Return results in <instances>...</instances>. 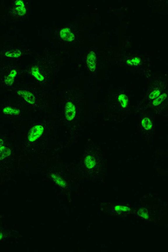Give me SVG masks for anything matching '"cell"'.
Listing matches in <instances>:
<instances>
[{
	"label": "cell",
	"mask_w": 168,
	"mask_h": 252,
	"mask_svg": "<svg viewBox=\"0 0 168 252\" xmlns=\"http://www.w3.org/2000/svg\"><path fill=\"white\" fill-rule=\"evenodd\" d=\"M31 72L34 77L38 80L42 81L44 80L43 76L39 72L38 68L35 67H33L31 69Z\"/></svg>",
	"instance_id": "obj_10"
},
{
	"label": "cell",
	"mask_w": 168,
	"mask_h": 252,
	"mask_svg": "<svg viewBox=\"0 0 168 252\" xmlns=\"http://www.w3.org/2000/svg\"><path fill=\"white\" fill-rule=\"evenodd\" d=\"M130 61V63H128L129 64H130L131 65L133 64L134 65H138L139 64V62H140V60H139V59L135 58Z\"/></svg>",
	"instance_id": "obj_19"
},
{
	"label": "cell",
	"mask_w": 168,
	"mask_h": 252,
	"mask_svg": "<svg viewBox=\"0 0 168 252\" xmlns=\"http://www.w3.org/2000/svg\"><path fill=\"white\" fill-rule=\"evenodd\" d=\"M96 57L93 52L89 53L87 57L86 63L89 70L91 72L95 70L96 67Z\"/></svg>",
	"instance_id": "obj_4"
},
{
	"label": "cell",
	"mask_w": 168,
	"mask_h": 252,
	"mask_svg": "<svg viewBox=\"0 0 168 252\" xmlns=\"http://www.w3.org/2000/svg\"><path fill=\"white\" fill-rule=\"evenodd\" d=\"M119 101L122 107L125 108L127 106L128 99L127 95L125 94H121L118 97Z\"/></svg>",
	"instance_id": "obj_11"
},
{
	"label": "cell",
	"mask_w": 168,
	"mask_h": 252,
	"mask_svg": "<svg viewBox=\"0 0 168 252\" xmlns=\"http://www.w3.org/2000/svg\"><path fill=\"white\" fill-rule=\"evenodd\" d=\"M85 161L86 167L88 169H92L95 165V159L93 157L90 155L86 157Z\"/></svg>",
	"instance_id": "obj_8"
},
{
	"label": "cell",
	"mask_w": 168,
	"mask_h": 252,
	"mask_svg": "<svg viewBox=\"0 0 168 252\" xmlns=\"http://www.w3.org/2000/svg\"><path fill=\"white\" fill-rule=\"evenodd\" d=\"M17 93L29 104H34L35 103V97L30 92L25 90H19L17 91Z\"/></svg>",
	"instance_id": "obj_3"
},
{
	"label": "cell",
	"mask_w": 168,
	"mask_h": 252,
	"mask_svg": "<svg viewBox=\"0 0 168 252\" xmlns=\"http://www.w3.org/2000/svg\"><path fill=\"white\" fill-rule=\"evenodd\" d=\"M11 153V151L9 148L2 146L0 148V160H2L5 157L9 156Z\"/></svg>",
	"instance_id": "obj_9"
},
{
	"label": "cell",
	"mask_w": 168,
	"mask_h": 252,
	"mask_svg": "<svg viewBox=\"0 0 168 252\" xmlns=\"http://www.w3.org/2000/svg\"><path fill=\"white\" fill-rule=\"evenodd\" d=\"M21 55L20 52L18 50H12V51H8L7 52H6V56L10 57H19Z\"/></svg>",
	"instance_id": "obj_14"
},
{
	"label": "cell",
	"mask_w": 168,
	"mask_h": 252,
	"mask_svg": "<svg viewBox=\"0 0 168 252\" xmlns=\"http://www.w3.org/2000/svg\"><path fill=\"white\" fill-rule=\"evenodd\" d=\"M116 211L118 212H126L128 210V207L123 206H118L115 207Z\"/></svg>",
	"instance_id": "obj_17"
},
{
	"label": "cell",
	"mask_w": 168,
	"mask_h": 252,
	"mask_svg": "<svg viewBox=\"0 0 168 252\" xmlns=\"http://www.w3.org/2000/svg\"><path fill=\"white\" fill-rule=\"evenodd\" d=\"M167 96V94L166 93H164L155 99L153 102V106H159L166 98Z\"/></svg>",
	"instance_id": "obj_12"
},
{
	"label": "cell",
	"mask_w": 168,
	"mask_h": 252,
	"mask_svg": "<svg viewBox=\"0 0 168 252\" xmlns=\"http://www.w3.org/2000/svg\"><path fill=\"white\" fill-rule=\"evenodd\" d=\"M142 125L146 130H150L152 127V124L151 120L148 118H144L142 121Z\"/></svg>",
	"instance_id": "obj_13"
},
{
	"label": "cell",
	"mask_w": 168,
	"mask_h": 252,
	"mask_svg": "<svg viewBox=\"0 0 168 252\" xmlns=\"http://www.w3.org/2000/svg\"><path fill=\"white\" fill-rule=\"evenodd\" d=\"M140 216L146 219H148V212L146 211L145 209H140L139 213Z\"/></svg>",
	"instance_id": "obj_18"
},
{
	"label": "cell",
	"mask_w": 168,
	"mask_h": 252,
	"mask_svg": "<svg viewBox=\"0 0 168 252\" xmlns=\"http://www.w3.org/2000/svg\"><path fill=\"white\" fill-rule=\"evenodd\" d=\"M60 36L62 39L67 41H72L75 38L74 34L67 28L62 29L60 31Z\"/></svg>",
	"instance_id": "obj_5"
},
{
	"label": "cell",
	"mask_w": 168,
	"mask_h": 252,
	"mask_svg": "<svg viewBox=\"0 0 168 252\" xmlns=\"http://www.w3.org/2000/svg\"><path fill=\"white\" fill-rule=\"evenodd\" d=\"M4 144L3 141L1 139H0V148L3 146V144Z\"/></svg>",
	"instance_id": "obj_20"
},
{
	"label": "cell",
	"mask_w": 168,
	"mask_h": 252,
	"mask_svg": "<svg viewBox=\"0 0 168 252\" xmlns=\"http://www.w3.org/2000/svg\"><path fill=\"white\" fill-rule=\"evenodd\" d=\"M15 11L19 15H24L25 13L26 10L24 5H19V6L16 8Z\"/></svg>",
	"instance_id": "obj_16"
},
{
	"label": "cell",
	"mask_w": 168,
	"mask_h": 252,
	"mask_svg": "<svg viewBox=\"0 0 168 252\" xmlns=\"http://www.w3.org/2000/svg\"><path fill=\"white\" fill-rule=\"evenodd\" d=\"M2 237V235L1 233L0 232V240L1 239Z\"/></svg>",
	"instance_id": "obj_21"
},
{
	"label": "cell",
	"mask_w": 168,
	"mask_h": 252,
	"mask_svg": "<svg viewBox=\"0 0 168 252\" xmlns=\"http://www.w3.org/2000/svg\"><path fill=\"white\" fill-rule=\"evenodd\" d=\"M3 112L6 115H17L20 114V111L18 109L8 106L4 108L3 110Z\"/></svg>",
	"instance_id": "obj_7"
},
{
	"label": "cell",
	"mask_w": 168,
	"mask_h": 252,
	"mask_svg": "<svg viewBox=\"0 0 168 252\" xmlns=\"http://www.w3.org/2000/svg\"><path fill=\"white\" fill-rule=\"evenodd\" d=\"M44 128L41 125L34 126L31 128L28 135V140L30 141L33 142L43 134Z\"/></svg>",
	"instance_id": "obj_1"
},
{
	"label": "cell",
	"mask_w": 168,
	"mask_h": 252,
	"mask_svg": "<svg viewBox=\"0 0 168 252\" xmlns=\"http://www.w3.org/2000/svg\"><path fill=\"white\" fill-rule=\"evenodd\" d=\"M65 112L67 120L71 121L74 119L76 113V107L72 102H68L66 104Z\"/></svg>",
	"instance_id": "obj_2"
},
{
	"label": "cell",
	"mask_w": 168,
	"mask_h": 252,
	"mask_svg": "<svg viewBox=\"0 0 168 252\" xmlns=\"http://www.w3.org/2000/svg\"><path fill=\"white\" fill-rule=\"evenodd\" d=\"M161 94V92L159 89H157L152 91L150 94L149 98L150 99H154L158 97Z\"/></svg>",
	"instance_id": "obj_15"
},
{
	"label": "cell",
	"mask_w": 168,
	"mask_h": 252,
	"mask_svg": "<svg viewBox=\"0 0 168 252\" xmlns=\"http://www.w3.org/2000/svg\"><path fill=\"white\" fill-rule=\"evenodd\" d=\"M17 72L15 70H13L11 72L8 76L5 79V83L8 86H10L13 85L14 83L15 78L17 75Z\"/></svg>",
	"instance_id": "obj_6"
}]
</instances>
